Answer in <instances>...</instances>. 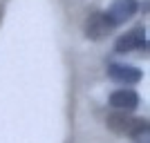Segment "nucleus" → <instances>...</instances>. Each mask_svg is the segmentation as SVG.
Here are the masks:
<instances>
[{
    "mask_svg": "<svg viewBox=\"0 0 150 143\" xmlns=\"http://www.w3.org/2000/svg\"><path fill=\"white\" fill-rule=\"evenodd\" d=\"M141 47H146L144 29H132V31H128V34H123V36L114 43V51H117V54H130V51H137V49H141Z\"/></svg>",
    "mask_w": 150,
    "mask_h": 143,
    "instance_id": "4",
    "label": "nucleus"
},
{
    "mask_svg": "<svg viewBox=\"0 0 150 143\" xmlns=\"http://www.w3.org/2000/svg\"><path fill=\"white\" fill-rule=\"evenodd\" d=\"M114 23L110 20V16H108V11H96L92 13L88 18V23H85V36L92 38V40H101V38H105L110 31L114 29Z\"/></svg>",
    "mask_w": 150,
    "mask_h": 143,
    "instance_id": "2",
    "label": "nucleus"
},
{
    "mask_svg": "<svg viewBox=\"0 0 150 143\" xmlns=\"http://www.w3.org/2000/svg\"><path fill=\"white\" fill-rule=\"evenodd\" d=\"M108 128L117 134H128L132 139H141V134H148V121L130 116L125 110L110 114L108 116Z\"/></svg>",
    "mask_w": 150,
    "mask_h": 143,
    "instance_id": "1",
    "label": "nucleus"
},
{
    "mask_svg": "<svg viewBox=\"0 0 150 143\" xmlns=\"http://www.w3.org/2000/svg\"><path fill=\"white\" fill-rule=\"evenodd\" d=\"M108 76L117 83H123V85H134V83L141 81V69H137L134 65H123V63H112L108 67Z\"/></svg>",
    "mask_w": 150,
    "mask_h": 143,
    "instance_id": "3",
    "label": "nucleus"
},
{
    "mask_svg": "<svg viewBox=\"0 0 150 143\" xmlns=\"http://www.w3.org/2000/svg\"><path fill=\"white\" fill-rule=\"evenodd\" d=\"M137 9H139L137 0H114L110 11H108V16H110V20H112L114 25H121L125 20H130L137 13Z\"/></svg>",
    "mask_w": 150,
    "mask_h": 143,
    "instance_id": "5",
    "label": "nucleus"
},
{
    "mask_svg": "<svg viewBox=\"0 0 150 143\" xmlns=\"http://www.w3.org/2000/svg\"><path fill=\"white\" fill-rule=\"evenodd\" d=\"M110 105H112L114 110L132 112V110H137V105H139V96H137V92H132V89H117V92L110 94Z\"/></svg>",
    "mask_w": 150,
    "mask_h": 143,
    "instance_id": "6",
    "label": "nucleus"
}]
</instances>
